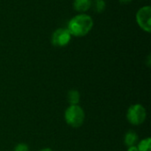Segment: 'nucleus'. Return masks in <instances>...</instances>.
Returning <instances> with one entry per match:
<instances>
[{"label":"nucleus","instance_id":"1","mask_svg":"<svg viewBox=\"0 0 151 151\" xmlns=\"http://www.w3.org/2000/svg\"><path fill=\"white\" fill-rule=\"evenodd\" d=\"M93 25V19L89 15L81 13L69 20L67 29L71 35L75 37H82L87 35L91 31Z\"/></svg>","mask_w":151,"mask_h":151},{"label":"nucleus","instance_id":"2","mask_svg":"<svg viewBox=\"0 0 151 151\" xmlns=\"http://www.w3.org/2000/svg\"><path fill=\"white\" fill-rule=\"evenodd\" d=\"M66 124L73 128L81 127L85 120V112L80 105H70L65 111Z\"/></svg>","mask_w":151,"mask_h":151},{"label":"nucleus","instance_id":"3","mask_svg":"<svg viewBox=\"0 0 151 151\" xmlns=\"http://www.w3.org/2000/svg\"><path fill=\"white\" fill-rule=\"evenodd\" d=\"M147 111L142 104L131 105L127 112V119L133 126H140L146 120Z\"/></svg>","mask_w":151,"mask_h":151},{"label":"nucleus","instance_id":"4","mask_svg":"<svg viewBox=\"0 0 151 151\" xmlns=\"http://www.w3.org/2000/svg\"><path fill=\"white\" fill-rule=\"evenodd\" d=\"M136 21L139 27L145 32L151 31V7L147 5L142 7L136 13Z\"/></svg>","mask_w":151,"mask_h":151},{"label":"nucleus","instance_id":"5","mask_svg":"<svg viewBox=\"0 0 151 151\" xmlns=\"http://www.w3.org/2000/svg\"><path fill=\"white\" fill-rule=\"evenodd\" d=\"M72 35L67 28H58L51 35V43L55 47H65L71 41Z\"/></svg>","mask_w":151,"mask_h":151},{"label":"nucleus","instance_id":"6","mask_svg":"<svg viewBox=\"0 0 151 151\" xmlns=\"http://www.w3.org/2000/svg\"><path fill=\"white\" fill-rule=\"evenodd\" d=\"M92 0H74L73 9L78 12H85L91 8Z\"/></svg>","mask_w":151,"mask_h":151},{"label":"nucleus","instance_id":"7","mask_svg":"<svg viewBox=\"0 0 151 151\" xmlns=\"http://www.w3.org/2000/svg\"><path fill=\"white\" fill-rule=\"evenodd\" d=\"M138 142V134L134 132V131H128L126 135H125V139H124V142L126 144V146L131 147V146H134L136 145Z\"/></svg>","mask_w":151,"mask_h":151},{"label":"nucleus","instance_id":"8","mask_svg":"<svg viewBox=\"0 0 151 151\" xmlns=\"http://www.w3.org/2000/svg\"><path fill=\"white\" fill-rule=\"evenodd\" d=\"M81 100V94L76 89H71L67 93V101L70 105H77L79 104Z\"/></svg>","mask_w":151,"mask_h":151},{"label":"nucleus","instance_id":"9","mask_svg":"<svg viewBox=\"0 0 151 151\" xmlns=\"http://www.w3.org/2000/svg\"><path fill=\"white\" fill-rule=\"evenodd\" d=\"M106 4L104 0H92L91 8H93V11L96 13H101L105 10Z\"/></svg>","mask_w":151,"mask_h":151},{"label":"nucleus","instance_id":"10","mask_svg":"<svg viewBox=\"0 0 151 151\" xmlns=\"http://www.w3.org/2000/svg\"><path fill=\"white\" fill-rule=\"evenodd\" d=\"M138 151H151V139L150 137L142 140L137 145Z\"/></svg>","mask_w":151,"mask_h":151},{"label":"nucleus","instance_id":"11","mask_svg":"<svg viewBox=\"0 0 151 151\" xmlns=\"http://www.w3.org/2000/svg\"><path fill=\"white\" fill-rule=\"evenodd\" d=\"M13 151H29V148L26 143H19L15 146Z\"/></svg>","mask_w":151,"mask_h":151},{"label":"nucleus","instance_id":"12","mask_svg":"<svg viewBox=\"0 0 151 151\" xmlns=\"http://www.w3.org/2000/svg\"><path fill=\"white\" fill-rule=\"evenodd\" d=\"M127 151H138L137 146H136V145H134V146L128 147V148H127Z\"/></svg>","mask_w":151,"mask_h":151},{"label":"nucleus","instance_id":"13","mask_svg":"<svg viewBox=\"0 0 151 151\" xmlns=\"http://www.w3.org/2000/svg\"><path fill=\"white\" fill-rule=\"evenodd\" d=\"M120 2V4H127V3H130L132 0H119Z\"/></svg>","mask_w":151,"mask_h":151},{"label":"nucleus","instance_id":"14","mask_svg":"<svg viewBox=\"0 0 151 151\" xmlns=\"http://www.w3.org/2000/svg\"><path fill=\"white\" fill-rule=\"evenodd\" d=\"M39 151H53L51 149H50V148H44V149H42L41 150Z\"/></svg>","mask_w":151,"mask_h":151}]
</instances>
